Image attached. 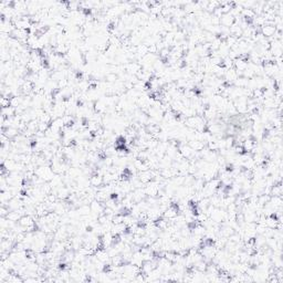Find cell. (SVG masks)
Segmentation results:
<instances>
[{
	"label": "cell",
	"instance_id": "1",
	"mask_svg": "<svg viewBox=\"0 0 283 283\" xmlns=\"http://www.w3.org/2000/svg\"><path fill=\"white\" fill-rule=\"evenodd\" d=\"M235 18L233 17L232 14H230V13L222 14L221 17H220V24H221L222 27H226V28H230V27L235 23Z\"/></svg>",
	"mask_w": 283,
	"mask_h": 283
},
{
	"label": "cell",
	"instance_id": "2",
	"mask_svg": "<svg viewBox=\"0 0 283 283\" xmlns=\"http://www.w3.org/2000/svg\"><path fill=\"white\" fill-rule=\"evenodd\" d=\"M106 80L109 82H115L117 80V75L115 73H109L106 74Z\"/></svg>",
	"mask_w": 283,
	"mask_h": 283
}]
</instances>
